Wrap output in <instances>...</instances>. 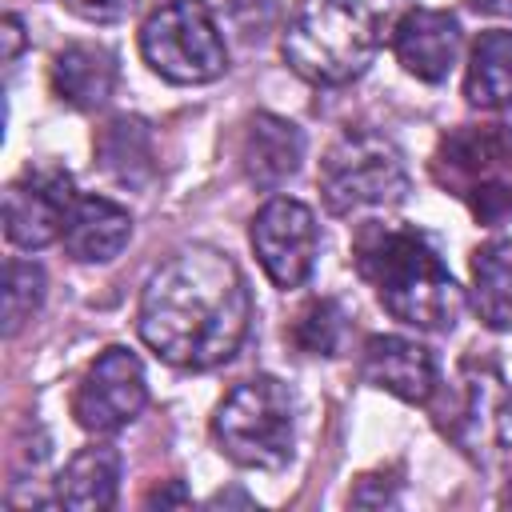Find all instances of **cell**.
I'll return each instance as SVG.
<instances>
[{"label": "cell", "instance_id": "cell-1", "mask_svg": "<svg viewBox=\"0 0 512 512\" xmlns=\"http://www.w3.org/2000/svg\"><path fill=\"white\" fill-rule=\"evenodd\" d=\"M252 328V292L240 264L212 248H176L140 292L136 332L172 368H216L232 360Z\"/></svg>", "mask_w": 512, "mask_h": 512}, {"label": "cell", "instance_id": "cell-2", "mask_svg": "<svg viewBox=\"0 0 512 512\" xmlns=\"http://www.w3.org/2000/svg\"><path fill=\"white\" fill-rule=\"evenodd\" d=\"M352 264L380 308L416 332H452L464 312V288L452 280L436 244L420 228L368 220L352 240Z\"/></svg>", "mask_w": 512, "mask_h": 512}, {"label": "cell", "instance_id": "cell-3", "mask_svg": "<svg viewBox=\"0 0 512 512\" xmlns=\"http://www.w3.org/2000/svg\"><path fill=\"white\" fill-rule=\"evenodd\" d=\"M408 8L412 0H300L280 32V56L308 84H352Z\"/></svg>", "mask_w": 512, "mask_h": 512}, {"label": "cell", "instance_id": "cell-4", "mask_svg": "<svg viewBox=\"0 0 512 512\" xmlns=\"http://www.w3.org/2000/svg\"><path fill=\"white\" fill-rule=\"evenodd\" d=\"M432 180L456 196L476 224L500 228L512 220V128L500 120L460 124L440 136L432 164Z\"/></svg>", "mask_w": 512, "mask_h": 512}, {"label": "cell", "instance_id": "cell-5", "mask_svg": "<svg viewBox=\"0 0 512 512\" xmlns=\"http://www.w3.org/2000/svg\"><path fill=\"white\" fill-rule=\"evenodd\" d=\"M400 148L372 128H344L320 160V196L332 216H372L408 200Z\"/></svg>", "mask_w": 512, "mask_h": 512}, {"label": "cell", "instance_id": "cell-6", "mask_svg": "<svg viewBox=\"0 0 512 512\" xmlns=\"http://www.w3.org/2000/svg\"><path fill=\"white\" fill-rule=\"evenodd\" d=\"M212 436L220 452L256 472H276L292 460L296 444V396L276 376H252L236 384L212 412Z\"/></svg>", "mask_w": 512, "mask_h": 512}, {"label": "cell", "instance_id": "cell-7", "mask_svg": "<svg viewBox=\"0 0 512 512\" xmlns=\"http://www.w3.org/2000/svg\"><path fill=\"white\" fill-rule=\"evenodd\" d=\"M140 56L168 84H212L228 72V44L204 0H164L140 24Z\"/></svg>", "mask_w": 512, "mask_h": 512}, {"label": "cell", "instance_id": "cell-8", "mask_svg": "<svg viewBox=\"0 0 512 512\" xmlns=\"http://www.w3.org/2000/svg\"><path fill=\"white\" fill-rule=\"evenodd\" d=\"M144 404H148V376L140 356L124 344H112L80 376L72 396V416L84 432L112 436L124 424H132L144 412Z\"/></svg>", "mask_w": 512, "mask_h": 512}, {"label": "cell", "instance_id": "cell-9", "mask_svg": "<svg viewBox=\"0 0 512 512\" xmlns=\"http://www.w3.org/2000/svg\"><path fill=\"white\" fill-rule=\"evenodd\" d=\"M248 240L264 276L284 292L300 288L316 268L320 228H316V212L304 200L272 196L268 204H260V212L252 216Z\"/></svg>", "mask_w": 512, "mask_h": 512}, {"label": "cell", "instance_id": "cell-10", "mask_svg": "<svg viewBox=\"0 0 512 512\" xmlns=\"http://www.w3.org/2000/svg\"><path fill=\"white\" fill-rule=\"evenodd\" d=\"M76 204V184L60 164H28L4 188V236L8 244L36 252L64 236Z\"/></svg>", "mask_w": 512, "mask_h": 512}, {"label": "cell", "instance_id": "cell-11", "mask_svg": "<svg viewBox=\"0 0 512 512\" xmlns=\"http://www.w3.org/2000/svg\"><path fill=\"white\" fill-rule=\"evenodd\" d=\"M448 436L476 464H496L512 452V392L492 368L464 376V404L448 420Z\"/></svg>", "mask_w": 512, "mask_h": 512}, {"label": "cell", "instance_id": "cell-12", "mask_svg": "<svg viewBox=\"0 0 512 512\" xmlns=\"http://www.w3.org/2000/svg\"><path fill=\"white\" fill-rule=\"evenodd\" d=\"M460 20L444 8H408L396 28H392V52L400 60V68L424 84H440L448 80V72L460 60Z\"/></svg>", "mask_w": 512, "mask_h": 512}, {"label": "cell", "instance_id": "cell-13", "mask_svg": "<svg viewBox=\"0 0 512 512\" xmlns=\"http://www.w3.org/2000/svg\"><path fill=\"white\" fill-rule=\"evenodd\" d=\"M360 376L364 384L404 400V404H428L432 392L440 388V372H436V356L408 336H368L364 352H360Z\"/></svg>", "mask_w": 512, "mask_h": 512}, {"label": "cell", "instance_id": "cell-14", "mask_svg": "<svg viewBox=\"0 0 512 512\" xmlns=\"http://www.w3.org/2000/svg\"><path fill=\"white\" fill-rule=\"evenodd\" d=\"M300 160H304V132L292 120L276 112H256L248 120L240 140V172L252 188L276 192L300 172Z\"/></svg>", "mask_w": 512, "mask_h": 512}, {"label": "cell", "instance_id": "cell-15", "mask_svg": "<svg viewBox=\"0 0 512 512\" xmlns=\"http://www.w3.org/2000/svg\"><path fill=\"white\" fill-rule=\"evenodd\" d=\"M48 80H52L56 100H64L76 112H96V108H104L112 100L116 80H120V64H116L112 48L84 40V44L60 48L52 56Z\"/></svg>", "mask_w": 512, "mask_h": 512}, {"label": "cell", "instance_id": "cell-16", "mask_svg": "<svg viewBox=\"0 0 512 512\" xmlns=\"http://www.w3.org/2000/svg\"><path fill=\"white\" fill-rule=\"evenodd\" d=\"M64 252L80 264H108L116 260L132 240V216L108 196H76L72 216L64 224Z\"/></svg>", "mask_w": 512, "mask_h": 512}, {"label": "cell", "instance_id": "cell-17", "mask_svg": "<svg viewBox=\"0 0 512 512\" xmlns=\"http://www.w3.org/2000/svg\"><path fill=\"white\" fill-rule=\"evenodd\" d=\"M120 472H124V460L116 444L108 440L84 444L56 476L52 504L68 512H108L120 496Z\"/></svg>", "mask_w": 512, "mask_h": 512}, {"label": "cell", "instance_id": "cell-18", "mask_svg": "<svg viewBox=\"0 0 512 512\" xmlns=\"http://www.w3.org/2000/svg\"><path fill=\"white\" fill-rule=\"evenodd\" d=\"M96 164L120 188H148L156 176V140L140 116H112L96 128Z\"/></svg>", "mask_w": 512, "mask_h": 512}, {"label": "cell", "instance_id": "cell-19", "mask_svg": "<svg viewBox=\"0 0 512 512\" xmlns=\"http://www.w3.org/2000/svg\"><path fill=\"white\" fill-rule=\"evenodd\" d=\"M464 96L480 112L512 108V32L492 28L480 32L464 68Z\"/></svg>", "mask_w": 512, "mask_h": 512}, {"label": "cell", "instance_id": "cell-20", "mask_svg": "<svg viewBox=\"0 0 512 512\" xmlns=\"http://www.w3.org/2000/svg\"><path fill=\"white\" fill-rule=\"evenodd\" d=\"M472 312L492 332H512V240H484L472 252Z\"/></svg>", "mask_w": 512, "mask_h": 512}, {"label": "cell", "instance_id": "cell-21", "mask_svg": "<svg viewBox=\"0 0 512 512\" xmlns=\"http://www.w3.org/2000/svg\"><path fill=\"white\" fill-rule=\"evenodd\" d=\"M48 296V276L36 260L12 256L4 264V336H16L44 304Z\"/></svg>", "mask_w": 512, "mask_h": 512}, {"label": "cell", "instance_id": "cell-22", "mask_svg": "<svg viewBox=\"0 0 512 512\" xmlns=\"http://www.w3.org/2000/svg\"><path fill=\"white\" fill-rule=\"evenodd\" d=\"M340 336H344V312L336 300L320 296V300H308L292 328H288V340L304 352V356H336L340 348Z\"/></svg>", "mask_w": 512, "mask_h": 512}, {"label": "cell", "instance_id": "cell-23", "mask_svg": "<svg viewBox=\"0 0 512 512\" xmlns=\"http://www.w3.org/2000/svg\"><path fill=\"white\" fill-rule=\"evenodd\" d=\"M228 12H232V20L252 36H260L272 20H276V12H280V0H228Z\"/></svg>", "mask_w": 512, "mask_h": 512}, {"label": "cell", "instance_id": "cell-24", "mask_svg": "<svg viewBox=\"0 0 512 512\" xmlns=\"http://www.w3.org/2000/svg\"><path fill=\"white\" fill-rule=\"evenodd\" d=\"M136 4H140V0H64V8L76 12V16L88 20V24H116V20H124Z\"/></svg>", "mask_w": 512, "mask_h": 512}, {"label": "cell", "instance_id": "cell-25", "mask_svg": "<svg viewBox=\"0 0 512 512\" xmlns=\"http://www.w3.org/2000/svg\"><path fill=\"white\" fill-rule=\"evenodd\" d=\"M384 476H360V484L348 492V504H356V508H392L400 496H396V480H388V484H380Z\"/></svg>", "mask_w": 512, "mask_h": 512}, {"label": "cell", "instance_id": "cell-26", "mask_svg": "<svg viewBox=\"0 0 512 512\" xmlns=\"http://www.w3.org/2000/svg\"><path fill=\"white\" fill-rule=\"evenodd\" d=\"M0 44H4V64H16V56H20L24 44H28V36H24V20H20L16 12H8V16L0 20Z\"/></svg>", "mask_w": 512, "mask_h": 512}, {"label": "cell", "instance_id": "cell-27", "mask_svg": "<svg viewBox=\"0 0 512 512\" xmlns=\"http://www.w3.org/2000/svg\"><path fill=\"white\" fill-rule=\"evenodd\" d=\"M188 504H192V496H188L184 480H168L144 496V508H188Z\"/></svg>", "mask_w": 512, "mask_h": 512}, {"label": "cell", "instance_id": "cell-28", "mask_svg": "<svg viewBox=\"0 0 512 512\" xmlns=\"http://www.w3.org/2000/svg\"><path fill=\"white\" fill-rule=\"evenodd\" d=\"M468 8L480 16H508L512 20V0H468Z\"/></svg>", "mask_w": 512, "mask_h": 512}, {"label": "cell", "instance_id": "cell-29", "mask_svg": "<svg viewBox=\"0 0 512 512\" xmlns=\"http://www.w3.org/2000/svg\"><path fill=\"white\" fill-rule=\"evenodd\" d=\"M228 504H244V508H252L256 500L252 496H244V492H216V496H208V508H228Z\"/></svg>", "mask_w": 512, "mask_h": 512}, {"label": "cell", "instance_id": "cell-30", "mask_svg": "<svg viewBox=\"0 0 512 512\" xmlns=\"http://www.w3.org/2000/svg\"><path fill=\"white\" fill-rule=\"evenodd\" d=\"M500 504H504V508H512V480L504 484V492H500Z\"/></svg>", "mask_w": 512, "mask_h": 512}]
</instances>
